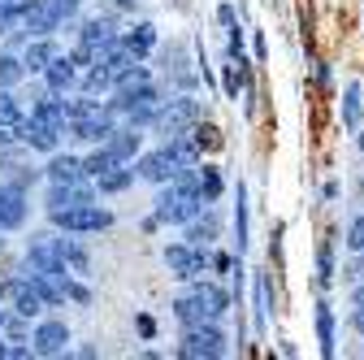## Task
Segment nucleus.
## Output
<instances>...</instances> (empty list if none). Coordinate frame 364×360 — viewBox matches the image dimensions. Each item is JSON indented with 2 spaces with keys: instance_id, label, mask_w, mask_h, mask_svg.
<instances>
[{
  "instance_id": "nucleus-30",
  "label": "nucleus",
  "mask_w": 364,
  "mask_h": 360,
  "mask_svg": "<svg viewBox=\"0 0 364 360\" xmlns=\"http://www.w3.org/2000/svg\"><path fill=\"white\" fill-rule=\"evenodd\" d=\"M347 248L351 252H364V217L351 221V231H347Z\"/></svg>"
},
{
  "instance_id": "nucleus-6",
  "label": "nucleus",
  "mask_w": 364,
  "mask_h": 360,
  "mask_svg": "<svg viewBox=\"0 0 364 360\" xmlns=\"http://www.w3.org/2000/svg\"><path fill=\"white\" fill-rule=\"evenodd\" d=\"M53 221H57L61 231L82 235V231H105V226H109V213H105V208H91V204H78V208H61V213H53Z\"/></svg>"
},
{
  "instance_id": "nucleus-12",
  "label": "nucleus",
  "mask_w": 364,
  "mask_h": 360,
  "mask_svg": "<svg viewBox=\"0 0 364 360\" xmlns=\"http://www.w3.org/2000/svg\"><path fill=\"white\" fill-rule=\"evenodd\" d=\"M78 204H91L87 187H78V183H53V196H48V208H53V213H61V208H78Z\"/></svg>"
},
{
  "instance_id": "nucleus-13",
  "label": "nucleus",
  "mask_w": 364,
  "mask_h": 360,
  "mask_svg": "<svg viewBox=\"0 0 364 360\" xmlns=\"http://www.w3.org/2000/svg\"><path fill=\"white\" fill-rule=\"evenodd\" d=\"M18 130H22V139H26L31 148H39V152H53V148H57V139H61V134H57V130H48V126H43L39 117L22 122Z\"/></svg>"
},
{
  "instance_id": "nucleus-37",
  "label": "nucleus",
  "mask_w": 364,
  "mask_h": 360,
  "mask_svg": "<svg viewBox=\"0 0 364 360\" xmlns=\"http://www.w3.org/2000/svg\"><path fill=\"white\" fill-rule=\"evenodd\" d=\"M0 322H5V308H0Z\"/></svg>"
},
{
  "instance_id": "nucleus-32",
  "label": "nucleus",
  "mask_w": 364,
  "mask_h": 360,
  "mask_svg": "<svg viewBox=\"0 0 364 360\" xmlns=\"http://www.w3.org/2000/svg\"><path fill=\"white\" fill-rule=\"evenodd\" d=\"M360 117V105H355V92H347V122H355Z\"/></svg>"
},
{
  "instance_id": "nucleus-35",
  "label": "nucleus",
  "mask_w": 364,
  "mask_h": 360,
  "mask_svg": "<svg viewBox=\"0 0 364 360\" xmlns=\"http://www.w3.org/2000/svg\"><path fill=\"white\" fill-rule=\"evenodd\" d=\"M0 356H9V347H5V343H0Z\"/></svg>"
},
{
  "instance_id": "nucleus-3",
  "label": "nucleus",
  "mask_w": 364,
  "mask_h": 360,
  "mask_svg": "<svg viewBox=\"0 0 364 360\" xmlns=\"http://www.w3.org/2000/svg\"><path fill=\"white\" fill-rule=\"evenodd\" d=\"M74 9H78V0H35V5H22V26L35 31V35H48V31H57Z\"/></svg>"
},
{
  "instance_id": "nucleus-22",
  "label": "nucleus",
  "mask_w": 364,
  "mask_h": 360,
  "mask_svg": "<svg viewBox=\"0 0 364 360\" xmlns=\"http://www.w3.org/2000/svg\"><path fill=\"white\" fill-rule=\"evenodd\" d=\"M53 57H57V53H53V43H43V39L26 48V65H31V70H48Z\"/></svg>"
},
{
  "instance_id": "nucleus-24",
  "label": "nucleus",
  "mask_w": 364,
  "mask_h": 360,
  "mask_svg": "<svg viewBox=\"0 0 364 360\" xmlns=\"http://www.w3.org/2000/svg\"><path fill=\"white\" fill-rule=\"evenodd\" d=\"M113 165H117V161H113V152H109V148H100L96 157H87V161H82V169H87L91 178H100V174H109Z\"/></svg>"
},
{
  "instance_id": "nucleus-18",
  "label": "nucleus",
  "mask_w": 364,
  "mask_h": 360,
  "mask_svg": "<svg viewBox=\"0 0 364 360\" xmlns=\"http://www.w3.org/2000/svg\"><path fill=\"white\" fill-rule=\"evenodd\" d=\"M144 87H148V70H144V65H134L130 74L117 78V100H113V105H122V100L134 96V92H144Z\"/></svg>"
},
{
  "instance_id": "nucleus-2",
  "label": "nucleus",
  "mask_w": 364,
  "mask_h": 360,
  "mask_svg": "<svg viewBox=\"0 0 364 360\" xmlns=\"http://www.w3.org/2000/svg\"><path fill=\"white\" fill-rule=\"evenodd\" d=\"M225 312V295L217 287H196L187 300H178V322L182 326H204V322H217Z\"/></svg>"
},
{
  "instance_id": "nucleus-23",
  "label": "nucleus",
  "mask_w": 364,
  "mask_h": 360,
  "mask_svg": "<svg viewBox=\"0 0 364 360\" xmlns=\"http://www.w3.org/2000/svg\"><path fill=\"white\" fill-rule=\"evenodd\" d=\"M0 126H22V109H18V100L0 87Z\"/></svg>"
},
{
  "instance_id": "nucleus-5",
  "label": "nucleus",
  "mask_w": 364,
  "mask_h": 360,
  "mask_svg": "<svg viewBox=\"0 0 364 360\" xmlns=\"http://www.w3.org/2000/svg\"><path fill=\"white\" fill-rule=\"evenodd\" d=\"M196 117H200V105H196V100H169V105L152 117V126H156L161 134H169V139H173V134H182V130H187Z\"/></svg>"
},
{
  "instance_id": "nucleus-15",
  "label": "nucleus",
  "mask_w": 364,
  "mask_h": 360,
  "mask_svg": "<svg viewBox=\"0 0 364 360\" xmlns=\"http://www.w3.org/2000/svg\"><path fill=\"white\" fill-rule=\"evenodd\" d=\"M105 148H109L113 161L122 165V161H130L134 152H139V134H134V126H130V130H113L109 139H105Z\"/></svg>"
},
{
  "instance_id": "nucleus-10",
  "label": "nucleus",
  "mask_w": 364,
  "mask_h": 360,
  "mask_svg": "<svg viewBox=\"0 0 364 360\" xmlns=\"http://www.w3.org/2000/svg\"><path fill=\"white\" fill-rule=\"evenodd\" d=\"M65 343H70L65 322H43V326L35 330V351H39V356H61Z\"/></svg>"
},
{
  "instance_id": "nucleus-28",
  "label": "nucleus",
  "mask_w": 364,
  "mask_h": 360,
  "mask_svg": "<svg viewBox=\"0 0 364 360\" xmlns=\"http://www.w3.org/2000/svg\"><path fill=\"white\" fill-rule=\"evenodd\" d=\"M22 78V65L14 61V57H0V87H9V83H18Z\"/></svg>"
},
{
  "instance_id": "nucleus-20",
  "label": "nucleus",
  "mask_w": 364,
  "mask_h": 360,
  "mask_svg": "<svg viewBox=\"0 0 364 360\" xmlns=\"http://www.w3.org/2000/svg\"><path fill=\"white\" fill-rule=\"evenodd\" d=\"M82 43H87V48H109V43H113V26L109 22H87L82 26Z\"/></svg>"
},
{
  "instance_id": "nucleus-11",
  "label": "nucleus",
  "mask_w": 364,
  "mask_h": 360,
  "mask_svg": "<svg viewBox=\"0 0 364 360\" xmlns=\"http://www.w3.org/2000/svg\"><path fill=\"white\" fill-rule=\"evenodd\" d=\"M26 217V196L18 187H0V226H22Z\"/></svg>"
},
{
  "instance_id": "nucleus-7",
  "label": "nucleus",
  "mask_w": 364,
  "mask_h": 360,
  "mask_svg": "<svg viewBox=\"0 0 364 360\" xmlns=\"http://www.w3.org/2000/svg\"><path fill=\"white\" fill-rule=\"evenodd\" d=\"M0 295H5V300L14 304L18 317H35V312H39L43 304H48V300H43V295L35 291V282H31V278H14V282H5V291H0Z\"/></svg>"
},
{
  "instance_id": "nucleus-17",
  "label": "nucleus",
  "mask_w": 364,
  "mask_h": 360,
  "mask_svg": "<svg viewBox=\"0 0 364 360\" xmlns=\"http://www.w3.org/2000/svg\"><path fill=\"white\" fill-rule=\"evenodd\" d=\"M87 169H82V161H74V157H57L53 165H48V178L53 183H78Z\"/></svg>"
},
{
  "instance_id": "nucleus-8",
  "label": "nucleus",
  "mask_w": 364,
  "mask_h": 360,
  "mask_svg": "<svg viewBox=\"0 0 364 360\" xmlns=\"http://www.w3.org/2000/svg\"><path fill=\"white\" fill-rule=\"evenodd\" d=\"M182 169V161L173 157V148H161V152H148L144 161H139V174L144 178H152V183H165V178H173Z\"/></svg>"
},
{
  "instance_id": "nucleus-26",
  "label": "nucleus",
  "mask_w": 364,
  "mask_h": 360,
  "mask_svg": "<svg viewBox=\"0 0 364 360\" xmlns=\"http://www.w3.org/2000/svg\"><path fill=\"white\" fill-rule=\"evenodd\" d=\"M126 183H130V169H117L113 165L109 174H100V191H122Z\"/></svg>"
},
{
  "instance_id": "nucleus-4",
  "label": "nucleus",
  "mask_w": 364,
  "mask_h": 360,
  "mask_svg": "<svg viewBox=\"0 0 364 360\" xmlns=\"http://www.w3.org/2000/svg\"><path fill=\"white\" fill-rule=\"evenodd\" d=\"M178 351L187 356V360H200V356L217 360V356L225 351V339H221V330H217L213 322H204V326H191V330H187V339H182Z\"/></svg>"
},
{
  "instance_id": "nucleus-31",
  "label": "nucleus",
  "mask_w": 364,
  "mask_h": 360,
  "mask_svg": "<svg viewBox=\"0 0 364 360\" xmlns=\"http://www.w3.org/2000/svg\"><path fill=\"white\" fill-rule=\"evenodd\" d=\"M213 235H217V221H213V217H204V221H196V226H191V239H196V243H200V239L208 243Z\"/></svg>"
},
{
  "instance_id": "nucleus-36",
  "label": "nucleus",
  "mask_w": 364,
  "mask_h": 360,
  "mask_svg": "<svg viewBox=\"0 0 364 360\" xmlns=\"http://www.w3.org/2000/svg\"><path fill=\"white\" fill-rule=\"evenodd\" d=\"M355 304H364V291H360V295H355Z\"/></svg>"
},
{
  "instance_id": "nucleus-1",
  "label": "nucleus",
  "mask_w": 364,
  "mask_h": 360,
  "mask_svg": "<svg viewBox=\"0 0 364 360\" xmlns=\"http://www.w3.org/2000/svg\"><path fill=\"white\" fill-rule=\"evenodd\" d=\"M200 208H204V196L191 183H182V178H169V187L156 200V217L161 221H191Z\"/></svg>"
},
{
  "instance_id": "nucleus-27",
  "label": "nucleus",
  "mask_w": 364,
  "mask_h": 360,
  "mask_svg": "<svg viewBox=\"0 0 364 360\" xmlns=\"http://www.w3.org/2000/svg\"><path fill=\"white\" fill-rule=\"evenodd\" d=\"M14 26H22V9H9L5 0H0V35H9Z\"/></svg>"
},
{
  "instance_id": "nucleus-25",
  "label": "nucleus",
  "mask_w": 364,
  "mask_h": 360,
  "mask_svg": "<svg viewBox=\"0 0 364 360\" xmlns=\"http://www.w3.org/2000/svg\"><path fill=\"white\" fill-rule=\"evenodd\" d=\"M122 43H126V48H130L134 57H144V53L152 48V26H139V31H134V35H126Z\"/></svg>"
},
{
  "instance_id": "nucleus-16",
  "label": "nucleus",
  "mask_w": 364,
  "mask_h": 360,
  "mask_svg": "<svg viewBox=\"0 0 364 360\" xmlns=\"http://www.w3.org/2000/svg\"><path fill=\"white\" fill-rule=\"evenodd\" d=\"M43 74H48V87H53V92H65V87L74 83V61H70V57H53Z\"/></svg>"
},
{
  "instance_id": "nucleus-9",
  "label": "nucleus",
  "mask_w": 364,
  "mask_h": 360,
  "mask_svg": "<svg viewBox=\"0 0 364 360\" xmlns=\"http://www.w3.org/2000/svg\"><path fill=\"white\" fill-rule=\"evenodd\" d=\"M165 265L173 269V278H200L204 274V256L196 248H169L165 252Z\"/></svg>"
},
{
  "instance_id": "nucleus-34",
  "label": "nucleus",
  "mask_w": 364,
  "mask_h": 360,
  "mask_svg": "<svg viewBox=\"0 0 364 360\" xmlns=\"http://www.w3.org/2000/svg\"><path fill=\"white\" fill-rule=\"evenodd\" d=\"M9 144V134H5V126H0V148H5Z\"/></svg>"
},
{
  "instance_id": "nucleus-19",
  "label": "nucleus",
  "mask_w": 364,
  "mask_h": 360,
  "mask_svg": "<svg viewBox=\"0 0 364 360\" xmlns=\"http://www.w3.org/2000/svg\"><path fill=\"white\" fill-rule=\"evenodd\" d=\"M53 248H57V256L65 260V269H70V274H87V256H82V248H74L70 239H57Z\"/></svg>"
},
{
  "instance_id": "nucleus-33",
  "label": "nucleus",
  "mask_w": 364,
  "mask_h": 360,
  "mask_svg": "<svg viewBox=\"0 0 364 360\" xmlns=\"http://www.w3.org/2000/svg\"><path fill=\"white\" fill-rule=\"evenodd\" d=\"M351 322H355V330H364V304H360V312H355Z\"/></svg>"
},
{
  "instance_id": "nucleus-14",
  "label": "nucleus",
  "mask_w": 364,
  "mask_h": 360,
  "mask_svg": "<svg viewBox=\"0 0 364 360\" xmlns=\"http://www.w3.org/2000/svg\"><path fill=\"white\" fill-rule=\"evenodd\" d=\"M31 117H39L43 126H48V130H57V134H65V126H70V109H65L61 100H39Z\"/></svg>"
},
{
  "instance_id": "nucleus-29",
  "label": "nucleus",
  "mask_w": 364,
  "mask_h": 360,
  "mask_svg": "<svg viewBox=\"0 0 364 360\" xmlns=\"http://www.w3.org/2000/svg\"><path fill=\"white\" fill-rule=\"evenodd\" d=\"M316 326H321V347H326V356H330V351H334V347H330V343H334V322H330L326 308H321V317H316Z\"/></svg>"
},
{
  "instance_id": "nucleus-21",
  "label": "nucleus",
  "mask_w": 364,
  "mask_h": 360,
  "mask_svg": "<svg viewBox=\"0 0 364 360\" xmlns=\"http://www.w3.org/2000/svg\"><path fill=\"white\" fill-rule=\"evenodd\" d=\"M191 169H196V187H200V196H204V200H213V196L221 191L217 169H208V165H204V169H200V165H191Z\"/></svg>"
}]
</instances>
